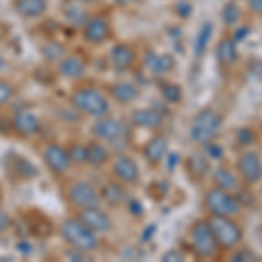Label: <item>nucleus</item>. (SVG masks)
Wrapping results in <instances>:
<instances>
[{
  "label": "nucleus",
  "instance_id": "obj_32",
  "mask_svg": "<svg viewBox=\"0 0 262 262\" xmlns=\"http://www.w3.org/2000/svg\"><path fill=\"white\" fill-rule=\"evenodd\" d=\"M69 156H70V161L74 164L88 163V147L81 145V143H75V145H72V149L69 150Z\"/></svg>",
  "mask_w": 262,
  "mask_h": 262
},
{
  "label": "nucleus",
  "instance_id": "obj_23",
  "mask_svg": "<svg viewBox=\"0 0 262 262\" xmlns=\"http://www.w3.org/2000/svg\"><path fill=\"white\" fill-rule=\"evenodd\" d=\"M212 33H213V25L210 23V21L203 23V27L200 28V32H198L196 42H194V53H196V56H203L205 51L208 49Z\"/></svg>",
  "mask_w": 262,
  "mask_h": 262
},
{
  "label": "nucleus",
  "instance_id": "obj_24",
  "mask_svg": "<svg viewBox=\"0 0 262 262\" xmlns=\"http://www.w3.org/2000/svg\"><path fill=\"white\" fill-rule=\"evenodd\" d=\"M213 182L217 184V187L224 189V191H234V189L238 187V180L232 175V171L222 166L213 171Z\"/></svg>",
  "mask_w": 262,
  "mask_h": 262
},
{
  "label": "nucleus",
  "instance_id": "obj_47",
  "mask_svg": "<svg viewBox=\"0 0 262 262\" xmlns=\"http://www.w3.org/2000/svg\"><path fill=\"white\" fill-rule=\"evenodd\" d=\"M75 2H81V4H88V2H93V0H75Z\"/></svg>",
  "mask_w": 262,
  "mask_h": 262
},
{
  "label": "nucleus",
  "instance_id": "obj_31",
  "mask_svg": "<svg viewBox=\"0 0 262 262\" xmlns=\"http://www.w3.org/2000/svg\"><path fill=\"white\" fill-rule=\"evenodd\" d=\"M221 18L226 25H236L239 19V6L236 2H227L222 7Z\"/></svg>",
  "mask_w": 262,
  "mask_h": 262
},
{
  "label": "nucleus",
  "instance_id": "obj_21",
  "mask_svg": "<svg viewBox=\"0 0 262 262\" xmlns=\"http://www.w3.org/2000/svg\"><path fill=\"white\" fill-rule=\"evenodd\" d=\"M215 54H217V60L221 65H234L236 60L239 58L238 54V46H236L234 39H221L217 44V49H215Z\"/></svg>",
  "mask_w": 262,
  "mask_h": 262
},
{
  "label": "nucleus",
  "instance_id": "obj_8",
  "mask_svg": "<svg viewBox=\"0 0 262 262\" xmlns=\"http://www.w3.org/2000/svg\"><path fill=\"white\" fill-rule=\"evenodd\" d=\"M69 198L79 208H91V206L100 205L98 192L88 182H74L69 187Z\"/></svg>",
  "mask_w": 262,
  "mask_h": 262
},
{
  "label": "nucleus",
  "instance_id": "obj_45",
  "mask_svg": "<svg viewBox=\"0 0 262 262\" xmlns=\"http://www.w3.org/2000/svg\"><path fill=\"white\" fill-rule=\"evenodd\" d=\"M114 4H117V6H129V4H133L135 0H112Z\"/></svg>",
  "mask_w": 262,
  "mask_h": 262
},
{
  "label": "nucleus",
  "instance_id": "obj_2",
  "mask_svg": "<svg viewBox=\"0 0 262 262\" xmlns=\"http://www.w3.org/2000/svg\"><path fill=\"white\" fill-rule=\"evenodd\" d=\"M70 101L74 108L93 117H103L111 111V103H108L107 96L96 88H81L72 95Z\"/></svg>",
  "mask_w": 262,
  "mask_h": 262
},
{
  "label": "nucleus",
  "instance_id": "obj_35",
  "mask_svg": "<svg viewBox=\"0 0 262 262\" xmlns=\"http://www.w3.org/2000/svg\"><path fill=\"white\" fill-rule=\"evenodd\" d=\"M238 142L242 145H250V143L255 142V133L250 128H242L238 131Z\"/></svg>",
  "mask_w": 262,
  "mask_h": 262
},
{
  "label": "nucleus",
  "instance_id": "obj_7",
  "mask_svg": "<svg viewBox=\"0 0 262 262\" xmlns=\"http://www.w3.org/2000/svg\"><path fill=\"white\" fill-rule=\"evenodd\" d=\"M112 35L111 23L103 16H91L86 19V23L82 25V37L86 42H90L93 46H101L105 44Z\"/></svg>",
  "mask_w": 262,
  "mask_h": 262
},
{
  "label": "nucleus",
  "instance_id": "obj_36",
  "mask_svg": "<svg viewBox=\"0 0 262 262\" xmlns=\"http://www.w3.org/2000/svg\"><path fill=\"white\" fill-rule=\"evenodd\" d=\"M206 145V154L210 156L212 159H221L222 156H224V149L221 145H215V143H205Z\"/></svg>",
  "mask_w": 262,
  "mask_h": 262
},
{
  "label": "nucleus",
  "instance_id": "obj_39",
  "mask_svg": "<svg viewBox=\"0 0 262 262\" xmlns=\"http://www.w3.org/2000/svg\"><path fill=\"white\" fill-rule=\"evenodd\" d=\"M250 72H252L253 77L262 79V60H257V61L250 63Z\"/></svg>",
  "mask_w": 262,
  "mask_h": 262
},
{
  "label": "nucleus",
  "instance_id": "obj_42",
  "mask_svg": "<svg viewBox=\"0 0 262 262\" xmlns=\"http://www.w3.org/2000/svg\"><path fill=\"white\" fill-rule=\"evenodd\" d=\"M248 6H250L252 12L262 16V0H248Z\"/></svg>",
  "mask_w": 262,
  "mask_h": 262
},
{
  "label": "nucleus",
  "instance_id": "obj_13",
  "mask_svg": "<svg viewBox=\"0 0 262 262\" xmlns=\"http://www.w3.org/2000/svg\"><path fill=\"white\" fill-rule=\"evenodd\" d=\"M93 133L96 135L101 140L107 142H117L122 138V133H124V128L117 119L114 117H105V119H100L95 122L93 126Z\"/></svg>",
  "mask_w": 262,
  "mask_h": 262
},
{
  "label": "nucleus",
  "instance_id": "obj_1",
  "mask_svg": "<svg viewBox=\"0 0 262 262\" xmlns=\"http://www.w3.org/2000/svg\"><path fill=\"white\" fill-rule=\"evenodd\" d=\"M60 234L72 248L77 250L90 253L98 248V238L95 231H91L81 219H67L60 227Z\"/></svg>",
  "mask_w": 262,
  "mask_h": 262
},
{
  "label": "nucleus",
  "instance_id": "obj_5",
  "mask_svg": "<svg viewBox=\"0 0 262 262\" xmlns=\"http://www.w3.org/2000/svg\"><path fill=\"white\" fill-rule=\"evenodd\" d=\"M205 205L213 215H234L239 212V201L229 191L221 187L210 189L205 194Z\"/></svg>",
  "mask_w": 262,
  "mask_h": 262
},
{
  "label": "nucleus",
  "instance_id": "obj_27",
  "mask_svg": "<svg viewBox=\"0 0 262 262\" xmlns=\"http://www.w3.org/2000/svg\"><path fill=\"white\" fill-rule=\"evenodd\" d=\"M12 170H14V175L19 177V179L27 180V179H33L37 175V168L33 166L32 161L25 158H19V156H14V163H12Z\"/></svg>",
  "mask_w": 262,
  "mask_h": 262
},
{
  "label": "nucleus",
  "instance_id": "obj_18",
  "mask_svg": "<svg viewBox=\"0 0 262 262\" xmlns=\"http://www.w3.org/2000/svg\"><path fill=\"white\" fill-rule=\"evenodd\" d=\"M166 150H168V140L163 135H156V137H152L149 143L143 147V156H145V159L149 163L156 164L166 156Z\"/></svg>",
  "mask_w": 262,
  "mask_h": 262
},
{
  "label": "nucleus",
  "instance_id": "obj_33",
  "mask_svg": "<svg viewBox=\"0 0 262 262\" xmlns=\"http://www.w3.org/2000/svg\"><path fill=\"white\" fill-rule=\"evenodd\" d=\"M163 96L170 101V103H177V101L182 100V88L179 86V84H171V82L164 84Z\"/></svg>",
  "mask_w": 262,
  "mask_h": 262
},
{
  "label": "nucleus",
  "instance_id": "obj_17",
  "mask_svg": "<svg viewBox=\"0 0 262 262\" xmlns=\"http://www.w3.org/2000/svg\"><path fill=\"white\" fill-rule=\"evenodd\" d=\"M58 72L67 79H81L86 74V61L77 54H70L58 61Z\"/></svg>",
  "mask_w": 262,
  "mask_h": 262
},
{
  "label": "nucleus",
  "instance_id": "obj_4",
  "mask_svg": "<svg viewBox=\"0 0 262 262\" xmlns=\"http://www.w3.org/2000/svg\"><path fill=\"white\" fill-rule=\"evenodd\" d=\"M212 232L217 239L219 247L224 248H232L236 245L242 243L243 239V231L234 221L227 219V215H213L208 221Z\"/></svg>",
  "mask_w": 262,
  "mask_h": 262
},
{
  "label": "nucleus",
  "instance_id": "obj_16",
  "mask_svg": "<svg viewBox=\"0 0 262 262\" xmlns=\"http://www.w3.org/2000/svg\"><path fill=\"white\" fill-rule=\"evenodd\" d=\"M108 58H111V63H112L114 69L122 72V70L131 69V65L135 63L137 54H135L133 48L128 44H116L112 48L111 54H108Z\"/></svg>",
  "mask_w": 262,
  "mask_h": 262
},
{
  "label": "nucleus",
  "instance_id": "obj_37",
  "mask_svg": "<svg viewBox=\"0 0 262 262\" xmlns=\"http://www.w3.org/2000/svg\"><path fill=\"white\" fill-rule=\"evenodd\" d=\"M257 259V257L255 255H253V253L250 252V250H239L238 253H234V255H232V260H236V262H238V260H255Z\"/></svg>",
  "mask_w": 262,
  "mask_h": 262
},
{
  "label": "nucleus",
  "instance_id": "obj_43",
  "mask_svg": "<svg viewBox=\"0 0 262 262\" xmlns=\"http://www.w3.org/2000/svg\"><path fill=\"white\" fill-rule=\"evenodd\" d=\"M179 14L180 16H189L191 14V4H187V2H180L179 4Z\"/></svg>",
  "mask_w": 262,
  "mask_h": 262
},
{
  "label": "nucleus",
  "instance_id": "obj_26",
  "mask_svg": "<svg viewBox=\"0 0 262 262\" xmlns=\"http://www.w3.org/2000/svg\"><path fill=\"white\" fill-rule=\"evenodd\" d=\"M108 159V150L107 147H103L98 142H93L88 145V163L91 166H101Z\"/></svg>",
  "mask_w": 262,
  "mask_h": 262
},
{
  "label": "nucleus",
  "instance_id": "obj_40",
  "mask_svg": "<svg viewBox=\"0 0 262 262\" xmlns=\"http://www.w3.org/2000/svg\"><path fill=\"white\" fill-rule=\"evenodd\" d=\"M128 210L133 215H142L143 213V206H142V203H138V201H129Z\"/></svg>",
  "mask_w": 262,
  "mask_h": 262
},
{
  "label": "nucleus",
  "instance_id": "obj_19",
  "mask_svg": "<svg viewBox=\"0 0 262 262\" xmlns=\"http://www.w3.org/2000/svg\"><path fill=\"white\" fill-rule=\"evenodd\" d=\"M145 67L149 69L152 74H166V72H170L173 69V65H175V60L170 56V54H158V53H149L145 54Z\"/></svg>",
  "mask_w": 262,
  "mask_h": 262
},
{
  "label": "nucleus",
  "instance_id": "obj_29",
  "mask_svg": "<svg viewBox=\"0 0 262 262\" xmlns=\"http://www.w3.org/2000/svg\"><path fill=\"white\" fill-rule=\"evenodd\" d=\"M65 19L69 21L70 25H74V27H82L88 19V14H86V11L81 9L79 6H70L65 9Z\"/></svg>",
  "mask_w": 262,
  "mask_h": 262
},
{
  "label": "nucleus",
  "instance_id": "obj_22",
  "mask_svg": "<svg viewBox=\"0 0 262 262\" xmlns=\"http://www.w3.org/2000/svg\"><path fill=\"white\" fill-rule=\"evenodd\" d=\"M111 95L116 101L128 105L138 98V90L129 82H117L111 88Z\"/></svg>",
  "mask_w": 262,
  "mask_h": 262
},
{
  "label": "nucleus",
  "instance_id": "obj_25",
  "mask_svg": "<svg viewBox=\"0 0 262 262\" xmlns=\"http://www.w3.org/2000/svg\"><path fill=\"white\" fill-rule=\"evenodd\" d=\"M101 196H103V200L107 203L116 205V206L126 201V191L119 184H116V182H108V184L101 189Z\"/></svg>",
  "mask_w": 262,
  "mask_h": 262
},
{
  "label": "nucleus",
  "instance_id": "obj_12",
  "mask_svg": "<svg viewBox=\"0 0 262 262\" xmlns=\"http://www.w3.org/2000/svg\"><path fill=\"white\" fill-rule=\"evenodd\" d=\"M79 219L95 232H107L112 227L111 219L105 212H101L98 206H91V208H82Z\"/></svg>",
  "mask_w": 262,
  "mask_h": 262
},
{
  "label": "nucleus",
  "instance_id": "obj_46",
  "mask_svg": "<svg viewBox=\"0 0 262 262\" xmlns=\"http://www.w3.org/2000/svg\"><path fill=\"white\" fill-rule=\"evenodd\" d=\"M177 159H179V158H177V156L173 154V156H171V163H170V168H175V164H177Z\"/></svg>",
  "mask_w": 262,
  "mask_h": 262
},
{
  "label": "nucleus",
  "instance_id": "obj_30",
  "mask_svg": "<svg viewBox=\"0 0 262 262\" xmlns=\"http://www.w3.org/2000/svg\"><path fill=\"white\" fill-rule=\"evenodd\" d=\"M189 170L194 177H205L208 173V161L201 154H192L189 158Z\"/></svg>",
  "mask_w": 262,
  "mask_h": 262
},
{
  "label": "nucleus",
  "instance_id": "obj_14",
  "mask_svg": "<svg viewBox=\"0 0 262 262\" xmlns=\"http://www.w3.org/2000/svg\"><path fill=\"white\" fill-rule=\"evenodd\" d=\"M114 175L119 179L122 184H135L140 177V170L138 164L133 161L128 156H119L114 161Z\"/></svg>",
  "mask_w": 262,
  "mask_h": 262
},
{
  "label": "nucleus",
  "instance_id": "obj_9",
  "mask_svg": "<svg viewBox=\"0 0 262 262\" xmlns=\"http://www.w3.org/2000/svg\"><path fill=\"white\" fill-rule=\"evenodd\" d=\"M238 171L248 184H255L262 179V161L255 152H243L238 159Z\"/></svg>",
  "mask_w": 262,
  "mask_h": 262
},
{
  "label": "nucleus",
  "instance_id": "obj_44",
  "mask_svg": "<svg viewBox=\"0 0 262 262\" xmlns=\"http://www.w3.org/2000/svg\"><path fill=\"white\" fill-rule=\"evenodd\" d=\"M248 32H250V28H248V27H245V28H239V30H236V32H234V40H236V42H242V40L245 39V35H247Z\"/></svg>",
  "mask_w": 262,
  "mask_h": 262
},
{
  "label": "nucleus",
  "instance_id": "obj_20",
  "mask_svg": "<svg viewBox=\"0 0 262 262\" xmlns=\"http://www.w3.org/2000/svg\"><path fill=\"white\" fill-rule=\"evenodd\" d=\"M131 121L135 126H140L145 129H158L163 126V117L156 111L150 108H142V111H135L131 114Z\"/></svg>",
  "mask_w": 262,
  "mask_h": 262
},
{
  "label": "nucleus",
  "instance_id": "obj_15",
  "mask_svg": "<svg viewBox=\"0 0 262 262\" xmlns=\"http://www.w3.org/2000/svg\"><path fill=\"white\" fill-rule=\"evenodd\" d=\"M12 7L21 18L35 19L46 14L48 0H12Z\"/></svg>",
  "mask_w": 262,
  "mask_h": 262
},
{
  "label": "nucleus",
  "instance_id": "obj_41",
  "mask_svg": "<svg viewBox=\"0 0 262 262\" xmlns=\"http://www.w3.org/2000/svg\"><path fill=\"white\" fill-rule=\"evenodd\" d=\"M9 224H11V219H9V215H7L4 210H0V232H4L9 227Z\"/></svg>",
  "mask_w": 262,
  "mask_h": 262
},
{
  "label": "nucleus",
  "instance_id": "obj_6",
  "mask_svg": "<svg viewBox=\"0 0 262 262\" xmlns=\"http://www.w3.org/2000/svg\"><path fill=\"white\" fill-rule=\"evenodd\" d=\"M191 242H192V250L200 257H212L219 248V243L212 232V227L205 221H200L192 226Z\"/></svg>",
  "mask_w": 262,
  "mask_h": 262
},
{
  "label": "nucleus",
  "instance_id": "obj_28",
  "mask_svg": "<svg viewBox=\"0 0 262 262\" xmlns=\"http://www.w3.org/2000/svg\"><path fill=\"white\" fill-rule=\"evenodd\" d=\"M65 51L67 49L63 48L60 42L51 40V42H46V44L42 46V56H44L48 61H61L63 58L67 56Z\"/></svg>",
  "mask_w": 262,
  "mask_h": 262
},
{
  "label": "nucleus",
  "instance_id": "obj_11",
  "mask_svg": "<svg viewBox=\"0 0 262 262\" xmlns=\"http://www.w3.org/2000/svg\"><path fill=\"white\" fill-rule=\"evenodd\" d=\"M12 128L21 137H33L40 131V119L28 108H21L12 117Z\"/></svg>",
  "mask_w": 262,
  "mask_h": 262
},
{
  "label": "nucleus",
  "instance_id": "obj_10",
  "mask_svg": "<svg viewBox=\"0 0 262 262\" xmlns=\"http://www.w3.org/2000/svg\"><path fill=\"white\" fill-rule=\"evenodd\" d=\"M44 161H46V164H48L49 170L53 173H58V175L65 173L72 164L69 150H65L63 147L56 145V143H51V145L46 147Z\"/></svg>",
  "mask_w": 262,
  "mask_h": 262
},
{
  "label": "nucleus",
  "instance_id": "obj_38",
  "mask_svg": "<svg viewBox=\"0 0 262 262\" xmlns=\"http://www.w3.org/2000/svg\"><path fill=\"white\" fill-rule=\"evenodd\" d=\"M163 260L164 262H179V260H184V255H182L180 252H177V250H170V252H166L163 255Z\"/></svg>",
  "mask_w": 262,
  "mask_h": 262
},
{
  "label": "nucleus",
  "instance_id": "obj_34",
  "mask_svg": "<svg viewBox=\"0 0 262 262\" xmlns=\"http://www.w3.org/2000/svg\"><path fill=\"white\" fill-rule=\"evenodd\" d=\"M14 86L12 84H9L7 81H0V107L2 105H6L7 101H11V98L14 96Z\"/></svg>",
  "mask_w": 262,
  "mask_h": 262
},
{
  "label": "nucleus",
  "instance_id": "obj_3",
  "mask_svg": "<svg viewBox=\"0 0 262 262\" xmlns=\"http://www.w3.org/2000/svg\"><path fill=\"white\" fill-rule=\"evenodd\" d=\"M222 116L212 108L198 112L191 124V138L198 143H208L219 135L222 128Z\"/></svg>",
  "mask_w": 262,
  "mask_h": 262
}]
</instances>
